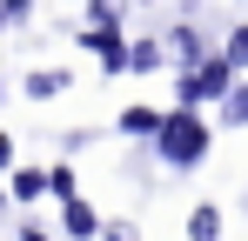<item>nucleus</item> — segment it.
<instances>
[{
	"label": "nucleus",
	"mask_w": 248,
	"mask_h": 241,
	"mask_svg": "<svg viewBox=\"0 0 248 241\" xmlns=\"http://www.w3.org/2000/svg\"><path fill=\"white\" fill-rule=\"evenodd\" d=\"M155 148H161V161H174V167H195V161L208 154L202 114H168L161 127H155Z\"/></svg>",
	"instance_id": "nucleus-1"
},
{
	"label": "nucleus",
	"mask_w": 248,
	"mask_h": 241,
	"mask_svg": "<svg viewBox=\"0 0 248 241\" xmlns=\"http://www.w3.org/2000/svg\"><path fill=\"white\" fill-rule=\"evenodd\" d=\"M208 94H228V67H221V60H202V67H188V80H181V114H195Z\"/></svg>",
	"instance_id": "nucleus-2"
},
{
	"label": "nucleus",
	"mask_w": 248,
	"mask_h": 241,
	"mask_svg": "<svg viewBox=\"0 0 248 241\" xmlns=\"http://www.w3.org/2000/svg\"><path fill=\"white\" fill-rule=\"evenodd\" d=\"M87 47L101 54V67H127V47H121V34H114V27H94V34H87Z\"/></svg>",
	"instance_id": "nucleus-3"
},
{
	"label": "nucleus",
	"mask_w": 248,
	"mask_h": 241,
	"mask_svg": "<svg viewBox=\"0 0 248 241\" xmlns=\"http://www.w3.org/2000/svg\"><path fill=\"white\" fill-rule=\"evenodd\" d=\"M94 228H101V221H94V208H87V201H67V235H74V241H87Z\"/></svg>",
	"instance_id": "nucleus-4"
},
{
	"label": "nucleus",
	"mask_w": 248,
	"mask_h": 241,
	"mask_svg": "<svg viewBox=\"0 0 248 241\" xmlns=\"http://www.w3.org/2000/svg\"><path fill=\"white\" fill-rule=\"evenodd\" d=\"M221 235V214H215V208H195V214H188V241H215Z\"/></svg>",
	"instance_id": "nucleus-5"
},
{
	"label": "nucleus",
	"mask_w": 248,
	"mask_h": 241,
	"mask_svg": "<svg viewBox=\"0 0 248 241\" xmlns=\"http://www.w3.org/2000/svg\"><path fill=\"white\" fill-rule=\"evenodd\" d=\"M41 188H47L41 167H20V174H14V201H41Z\"/></svg>",
	"instance_id": "nucleus-6"
},
{
	"label": "nucleus",
	"mask_w": 248,
	"mask_h": 241,
	"mask_svg": "<svg viewBox=\"0 0 248 241\" xmlns=\"http://www.w3.org/2000/svg\"><path fill=\"white\" fill-rule=\"evenodd\" d=\"M121 127H127V134H155V127H161V114H148V107H127V114H121Z\"/></svg>",
	"instance_id": "nucleus-7"
},
{
	"label": "nucleus",
	"mask_w": 248,
	"mask_h": 241,
	"mask_svg": "<svg viewBox=\"0 0 248 241\" xmlns=\"http://www.w3.org/2000/svg\"><path fill=\"white\" fill-rule=\"evenodd\" d=\"M61 87H67V74H34V80H27L34 101H41V94H61Z\"/></svg>",
	"instance_id": "nucleus-8"
},
{
	"label": "nucleus",
	"mask_w": 248,
	"mask_h": 241,
	"mask_svg": "<svg viewBox=\"0 0 248 241\" xmlns=\"http://www.w3.org/2000/svg\"><path fill=\"white\" fill-rule=\"evenodd\" d=\"M127 67H141V74H155V67H161V54H155V47H148V40H141V47H134V54H127Z\"/></svg>",
	"instance_id": "nucleus-9"
},
{
	"label": "nucleus",
	"mask_w": 248,
	"mask_h": 241,
	"mask_svg": "<svg viewBox=\"0 0 248 241\" xmlns=\"http://www.w3.org/2000/svg\"><path fill=\"white\" fill-rule=\"evenodd\" d=\"M174 54H181L188 67H202V40H195V34H174Z\"/></svg>",
	"instance_id": "nucleus-10"
},
{
	"label": "nucleus",
	"mask_w": 248,
	"mask_h": 241,
	"mask_svg": "<svg viewBox=\"0 0 248 241\" xmlns=\"http://www.w3.org/2000/svg\"><path fill=\"white\" fill-rule=\"evenodd\" d=\"M228 60H235V67H248V27H235V40H228ZM228 60H221V67H228Z\"/></svg>",
	"instance_id": "nucleus-11"
},
{
	"label": "nucleus",
	"mask_w": 248,
	"mask_h": 241,
	"mask_svg": "<svg viewBox=\"0 0 248 241\" xmlns=\"http://www.w3.org/2000/svg\"><path fill=\"white\" fill-rule=\"evenodd\" d=\"M228 120H248V80H242V87H228Z\"/></svg>",
	"instance_id": "nucleus-12"
},
{
	"label": "nucleus",
	"mask_w": 248,
	"mask_h": 241,
	"mask_svg": "<svg viewBox=\"0 0 248 241\" xmlns=\"http://www.w3.org/2000/svg\"><path fill=\"white\" fill-rule=\"evenodd\" d=\"M7 161H14V141H7V134H0V167H7Z\"/></svg>",
	"instance_id": "nucleus-13"
},
{
	"label": "nucleus",
	"mask_w": 248,
	"mask_h": 241,
	"mask_svg": "<svg viewBox=\"0 0 248 241\" xmlns=\"http://www.w3.org/2000/svg\"><path fill=\"white\" fill-rule=\"evenodd\" d=\"M20 235H27V241H47V235H41V228H20Z\"/></svg>",
	"instance_id": "nucleus-14"
}]
</instances>
